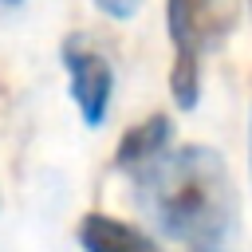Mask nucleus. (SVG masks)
Segmentation results:
<instances>
[{
    "instance_id": "4",
    "label": "nucleus",
    "mask_w": 252,
    "mask_h": 252,
    "mask_svg": "<svg viewBox=\"0 0 252 252\" xmlns=\"http://www.w3.org/2000/svg\"><path fill=\"white\" fill-rule=\"evenodd\" d=\"M75 240L83 252H161L158 240L130 224V220H118L110 213H83L79 217V228H75Z\"/></svg>"
},
{
    "instance_id": "5",
    "label": "nucleus",
    "mask_w": 252,
    "mask_h": 252,
    "mask_svg": "<svg viewBox=\"0 0 252 252\" xmlns=\"http://www.w3.org/2000/svg\"><path fill=\"white\" fill-rule=\"evenodd\" d=\"M169 146H173V122H169V114H150L146 122H138V126H130L122 134V142L114 150V169L118 173H134L146 161L161 158Z\"/></svg>"
},
{
    "instance_id": "8",
    "label": "nucleus",
    "mask_w": 252,
    "mask_h": 252,
    "mask_svg": "<svg viewBox=\"0 0 252 252\" xmlns=\"http://www.w3.org/2000/svg\"><path fill=\"white\" fill-rule=\"evenodd\" d=\"M248 142H252V130H248Z\"/></svg>"
},
{
    "instance_id": "7",
    "label": "nucleus",
    "mask_w": 252,
    "mask_h": 252,
    "mask_svg": "<svg viewBox=\"0 0 252 252\" xmlns=\"http://www.w3.org/2000/svg\"><path fill=\"white\" fill-rule=\"evenodd\" d=\"M0 4H4V8H20L24 0H0Z\"/></svg>"
},
{
    "instance_id": "3",
    "label": "nucleus",
    "mask_w": 252,
    "mask_h": 252,
    "mask_svg": "<svg viewBox=\"0 0 252 252\" xmlns=\"http://www.w3.org/2000/svg\"><path fill=\"white\" fill-rule=\"evenodd\" d=\"M59 63L67 71V91L71 102L83 118V126L98 130L110 114V98H114V67L110 59L87 39V35H67L59 43Z\"/></svg>"
},
{
    "instance_id": "6",
    "label": "nucleus",
    "mask_w": 252,
    "mask_h": 252,
    "mask_svg": "<svg viewBox=\"0 0 252 252\" xmlns=\"http://www.w3.org/2000/svg\"><path fill=\"white\" fill-rule=\"evenodd\" d=\"M138 4H142V0H94V8H98L102 16H110V20H130V16L138 12Z\"/></svg>"
},
{
    "instance_id": "2",
    "label": "nucleus",
    "mask_w": 252,
    "mask_h": 252,
    "mask_svg": "<svg viewBox=\"0 0 252 252\" xmlns=\"http://www.w3.org/2000/svg\"><path fill=\"white\" fill-rule=\"evenodd\" d=\"M240 0H165V32L173 47L169 94L177 110H197L201 102V63L220 51L236 32Z\"/></svg>"
},
{
    "instance_id": "9",
    "label": "nucleus",
    "mask_w": 252,
    "mask_h": 252,
    "mask_svg": "<svg viewBox=\"0 0 252 252\" xmlns=\"http://www.w3.org/2000/svg\"><path fill=\"white\" fill-rule=\"evenodd\" d=\"M248 4H252V0H248Z\"/></svg>"
},
{
    "instance_id": "1",
    "label": "nucleus",
    "mask_w": 252,
    "mask_h": 252,
    "mask_svg": "<svg viewBox=\"0 0 252 252\" xmlns=\"http://www.w3.org/2000/svg\"><path fill=\"white\" fill-rule=\"evenodd\" d=\"M130 181L142 217L181 252L228 248L240 217V197L220 150L201 142L169 146L161 158L134 169Z\"/></svg>"
}]
</instances>
